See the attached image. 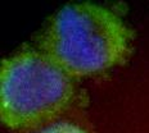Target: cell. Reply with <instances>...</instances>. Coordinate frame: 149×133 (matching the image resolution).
Listing matches in <instances>:
<instances>
[{"label": "cell", "mask_w": 149, "mask_h": 133, "mask_svg": "<svg viewBox=\"0 0 149 133\" xmlns=\"http://www.w3.org/2000/svg\"><path fill=\"white\" fill-rule=\"evenodd\" d=\"M33 133H88L82 127L70 122H58L48 124Z\"/></svg>", "instance_id": "obj_3"}, {"label": "cell", "mask_w": 149, "mask_h": 133, "mask_svg": "<svg viewBox=\"0 0 149 133\" xmlns=\"http://www.w3.org/2000/svg\"><path fill=\"white\" fill-rule=\"evenodd\" d=\"M131 33L109 9L93 3L67 4L57 12L44 49L70 76H93L129 57Z\"/></svg>", "instance_id": "obj_1"}, {"label": "cell", "mask_w": 149, "mask_h": 133, "mask_svg": "<svg viewBox=\"0 0 149 133\" xmlns=\"http://www.w3.org/2000/svg\"><path fill=\"white\" fill-rule=\"evenodd\" d=\"M73 96L71 77L45 52L21 51L0 69V118L10 129L48 122Z\"/></svg>", "instance_id": "obj_2"}]
</instances>
